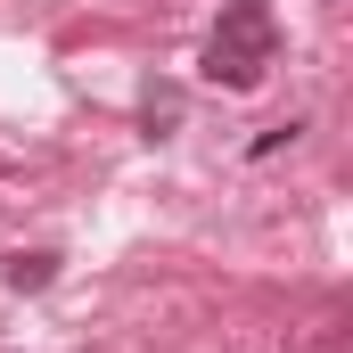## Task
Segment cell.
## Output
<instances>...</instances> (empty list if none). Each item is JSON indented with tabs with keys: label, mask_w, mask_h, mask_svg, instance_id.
<instances>
[{
	"label": "cell",
	"mask_w": 353,
	"mask_h": 353,
	"mask_svg": "<svg viewBox=\"0 0 353 353\" xmlns=\"http://www.w3.org/2000/svg\"><path fill=\"white\" fill-rule=\"evenodd\" d=\"M271 58H279V17H271V0H230L222 25H214V41H205V83L255 90L271 74Z\"/></svg>",
	"instance_id": "obj_1"
},
{
	"label": "cell",
	"mask_w": 353,
	"mask_h": 353,
	"mask_svg": "<svg viewBox=\"0 0 353 353\" xmlns=\"http://www.w3.org/2000/svg\"><path fill=\"white\" fill-rule=\"evenodd\" d=\"M50 279H58V255H50V247L8 255V288H17V296H33V288H50Z\"/></svg>",
	"instance_id": "obj_2"
},
{
	"label": "cell",
	"mask_w": 353,
	"mask_h": 353,
	"mask_svg": "<svg viewBox=\"0 0 353 353\" xmlns=\"http://www.w3.org/2000/svg\"><path fill=\"white\" fill-rule=\"evenodd\" d=\"M173 115H181V90H148V132L173 123Z\"/></svg>",
	"instance_id": "obj_3"
},
{
	"label": "cell",
	"mask_w": 353,
	"mask_h": 353,
	"mask_svg": "<svg viewBox=\"0 0 353 353\" xmlns=\"http://www.w3.org/2000/svg\"><path fill=\"white\" fill-rule=\"evenodd\" d=\"M296 132H304V123H271V132H255V157H271V148H288Z\"/></svg>",
	"instance_id": "obj_4"
}]
</instances>
